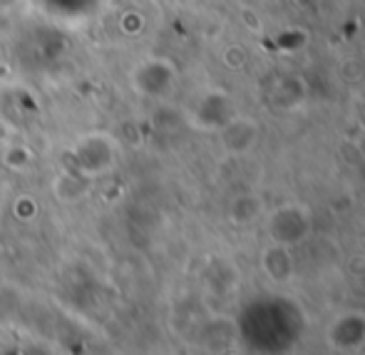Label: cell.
<instances>
[{"instance_id":"2","label":"cell","mask_w":365,"mask_h":355,"mask_svg":"<svg viewBox=\"0 0 365 355\" xmlns=\"http://www.w3.org/2000/svg\"><path fill=\"white\" fill-rule=\"evenodd\" d=\"M224 65L231 70H239L246 65V50L241 48V45H231V48H226L224 53Z\"/></svg>"},{"instance_id":"1","label":"cell","mask_w":365,"mask_h":355,"mask_svg":"<svg viewBox=\"0 0 365 355\" xmlns=\"http://www.w3.org/2000/svg\"><path fill=\"white\" fill-rule=\"evenodd\" d=\"M341 77L346 82H351V85H358V82H363L365 80V63H363V60H358V58L343 60Z\"/></svg>"}]
</instances>
